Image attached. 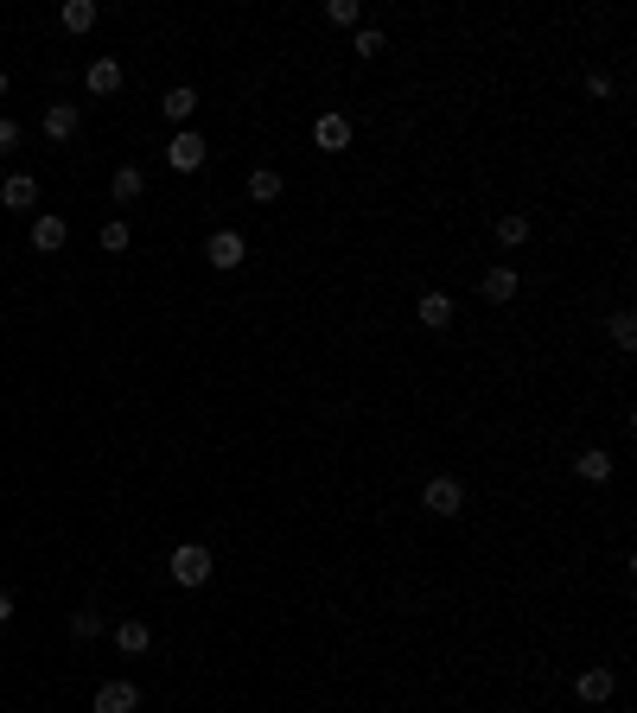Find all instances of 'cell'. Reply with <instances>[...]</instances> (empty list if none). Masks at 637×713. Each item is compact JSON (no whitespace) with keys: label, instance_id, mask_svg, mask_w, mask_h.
<instances>
[{"label":"cell","instance_id":"cell-1","mask_svg":"<svg viewBox=\"0 0 637 713\" xmlns=\"http://www.w3.org/2000/svg\"><path fill=\"white\" fill-rule=\"evenodd\" d=\"M211 567H217V561H211V548H204V542H179V548L166 554V573H172V580L185 586V593L211 580Z\"/></svg>","mask_w":637,"mask_h":713},{"label":"cell","instance_id":"cell-2","mask_svg":"<svg viewBox=\"0 0 637 713\" xmlns=\"http://www.w3.org/2000/svg\"><path fill=\"white\" fill-rule=\"evenodd\" d=\"M204 160H211V147H204L198 128H179V134L166 141V166H172V172H198Z\"/></svg>","mask_w":637,"mask_h":713},{"label":"cell","instance_id":"cell-3","mask_svg":"<svg viewBox=\"0 0 637 713\" xmlns=\"http://www.w3.org/2000/svg\"><path fill=\"white\" fill-rule=\"evenodd\" d=\"M243 255H249L243 230H217L211 242H204V262H211V268H223V274H230V268H243Z\"/></svg>","mask_w":637,"mask_h":713},{"label":"cell","instance_id":"cell-4","mask_svg":"<svg viewBox=\"0 0 637 713\" xmlns=\"http://www.w3.org/2000/svg\"><path fill=\"white\" fill-rule=\"evenodd\" d=\"M421 503H427L434 516H459V510H466V484H459V478H427Z\"/></svg>","mask_w":637,"mask_h":713},{"label":"cell","instance_id":"cell-5","mask_svg":"<svg viewBox=\"0 0 637 713\" xmlns=\"http://www.w3.org/2000/svg\"><path fill=\"white\" fill-rule=\"evenodd\" d=\"M313 141H319V153H344V147H351V115L325 109V115L313 121Z\"/></svg>","mask_w":637,"mask_h":713},{"label":"cell","instance_id":"cell-6","mask_svg":"<svg viewBox=\"0 0 637 713\" xmlns=\"http://www.w3.org/2000/svg\"><path fill=\"white\" fill-rule=\"evenodd\" d=\"M612 688H618V675H612L606 663H599V669H580V682H574V694H580L587 707H606V701H612Z\"/></svg>","mask_w":637,"mask_h":713},{"label":"cell","instance_id":"cell-7","mask_svg":"<svg viewBox=\"0 0 637 713\" xmlns=\"http://www.w3.org/2000/svg\"><path fill=\"white\" fill-rule=\"evenodd\" d=\"M77 121H83L77 102H51V109L39 115V128H45V141H71V134H77Z\"/></svg>","mask_w":637,"mask_h":713},{"label":"cell","instance_id":"cell-8","mask_svg":"<svg viewBox=\"0 0 637 713\" xmlns=\"http://www.w3.org/2000/svg\"><path fill=\"white\" fill-rule=\"evenodd\" d=\"M134 707H141V688H134V682H102L90 713H134Z\"/></svg>","mask_w":637,"mask_h":713},{"label":"cell","instance_id":"cell-9","mask_svg":"<svg viewBox=\"0 0 637 713\" xmlns=\"http://www.w3.org/2000/svg\"><path fill=\"white\" fill-rule=\"evenodd\" d=\"M64 242H71V223L64 217H32V249L39 255H58Z\"/></svg>","mask_w":637,"mask_h":713},{"label":"cell","instance_id":"cell-10","mask_svg":"<svg viewBox=\"0 0 637 713\" xmlns=\"http://www.w3.org/2000/svg\"><path fill=\"white\" fill-rule=\"evenodd\" d=\"M83 83H90V96H115L122 90V58H90Z\"/></svg>","mask_w":637,"mask_h":713},{"label":"cell","instance_id":"cell-11","mask_svg":"<svg viewBox=\"0 0 637 713\" xmlns=\"http://www.w3.org/2000/svg\"><path fill=\"white\" fill-rule=\"evenodd\" d=\"M415 319L427 325V332H446V325H453V300H446L440 287H434V293H421V300H415Z\"/></svg>","mask_w":637,"mask_h":713},{"label":"cell","instance_id":"cell-12","mask_svg":"<svg viewBox=\"0 0 637 713\" xmlns=\"http://www.w3.org/2000/svg\"><path fill=\"white\" fill-rule=\"evenodd\" d=\"M160 115H166V121H179V128H185V121L198 115V90H192V83H172V90L160 96Z\"/></svg>","mask_w":637,"mask_h":713},{"label":"cell","instance_id":"cell-13","mask_svg":"<svg viewBox=\"0 0 637 713\" xmlns=\"http://www.w3.org/2000/svg\"><path fill=\"white\" fill-rule=\"evenodd\" d=\"M115 650H122V656H147L153 650L147 618H122V624H115Z\"/></svg>","mask_w":637,"mask_h":713},{"label":"cell","instance_id":"cell-14","mask_svg":"<svg viewBox=\"0 0 637 713\" xmlns=\"http://www.w3.org/2000/svg\"><path fill=\"white\" fill-rule=\"evenodd\" d=\"M0 204H7V211H32V204H39V179H32V172H13V179L0 185Z\"/></svg>","mask_w":637,"mask_h":713},{"label":"cell","instance_id":"cell-15","mask_svg":"<svg viewBox=\"0 0 637 713\" xmlns=\"http://www.w3.org/2000/svg\"><path fill=\"white\" fill-rule=\"evenodd\" d=\"M478 293H485L491 306H510V300H516V268H504V262H497V268L485 274V281H478Z\"/></svg>","mask_w":637,"mask_h":713},{"label":"cell","instance_id":"cell-16","mask_svg":"<svg viewBox=\"0 0 637 713\" xmlns=\"http://www.w3.org/2000/svg\"><path fill=\"white\" fill-rule=\"evenodd\" d=\"M141 191H147V172H141V166H122V172L109 179V198H115V204H141Z\"/></svg>","mask_w":637,"mask_h":713},{"label":"cell","instance_id":"cell-17","mask_svg":"<svg viewBox=\"0 0 637 713\" xmlns=\"http://www.w3.org/2000/svg\"><path fill=\"white\" fill-rule=\"evenodd\" d=\"M58 20H64V32H90V26L102 20V7H96V0H64Z\"/></svg>","mask_w":637,"mask_h":713},{"label":"cell","instance_id":"cell-18","mask_svg":"<svg viewBox=\"0 0 637 713\" xmlns=\"http://www.w3.org/2000/svg\"><path fill=\"white\" fill-rule=\"evenodd\" d=\"M574 472L587 478V484H606V478H612V452H599V446H587V452H580V459H574Z\"/></svg>","mask_w":637,"mask_h":713},{"label":"cell","instance_id":"cell-19","mask_svg":"<svg viewBox=\"0 0 637 713\" xmlns=\"http://www.w3.org/2000/svg\"><path fill=\"white\" fill-rule=\"evenodd\" d=\"M249 198H255V204H274V198H281V172H274V166L249 172Z\"/></svg>","mask_w":637,"mask_h":713},{"label":"cell","instance_id":"cell-20","mask_svg":"<svg viewBox=\"0 0 637 713\" xmlns=\"http://www.w3.org/2000/svg\"><path fill=\"white\" fill-rule=\"evenodd\" d=\"M523 236H529V217H523V211H504V217H497V242H504V249H516Z\"/></svg>","mask_w":637,"mask_h":713},{"label":"cell","instance_id":"cell-21","mask_svg":"<svg viewBox=\"0 0 637 713\" xmlns=\"http://www.w3.org/2000/svg\"><path fill=\"white\" fill-rule=\"evenodd\" d=\"M612 344L618 351H637V319L631 312H612Z\"/></svg>","mask_w":637,"mask_h":713},{"label":"cell","instance_id":"cell-22","mask_svg":"<svg viewBox=\"0 0 637 713\" xmlns=\"http://www.w3.org/2000/svg\"><path fill=\"white\" fill-rule=\"evenodd\" d=\"M325 20H332V26H357L364 7H357V0H325Z\"/></svg>","mask_w":637,"mask_h":713},{"label":"cell","instance_id":"cell-23","mask_svg":"<svg viewBox=\"0 0 637 713\" xmlns=\"http://www.w3.org/2000/svg\"><path fill=\"white\" fill-rule=\"evenodd\" d=\"M96 242H102V249H109V255H122L128 242H134V236H128V223L115 217V223H102V236H96Z\"/></svg>","mask_w":637,"mask_h":713},{"label":"cell","instance_id":"cell-24","mask_svg":"<svg viewBox=\"0 0 637 713\" xmlns=\"http://www.w3.org/2000/svg\"><path fill=\"white\" fill-rule=\"evenodd\" d=\"M71 637H102V612H90V605H83V612H71Z\"/></svg>","mask_w":637,"mask_h":713},{"label":"cell","instance_id":"cell-25","mask_svg":"<svg viewBox=\"0 0 637 713\" xmlns=\"http://www.w3.org/2000/svg\"><path fill=\"white\" fill-rule=\"evenodd\" d=\"M351 51H357V58H383V32H376V26H357Z\"/></svg>","mask_w":637,"mask_h":713},{"label":"cell","instance_id":"cell-26","mask_svg":"<svg viewBox=\"0 0 637 713\" xmlns=\"http://www.w3.org/2000/svg\"><path fill=\"white\" fill-rule=\"evenodd\" d=\"M13 147H20V121L0 115V153H13Z\"/></svg>","mask_w":637,"mask_h":713},{"label":"cell","instance_id":"cell-27","mask_svg":"<svg viewBox=\"0 0 637 713\" xmlns=\"http://www.w3.org/2000/svg\"><path fill=\"white\" fill-rule=\"evenodd\" d=\"M587 96H593V102H606V96H612V77H599V71H593V77H587Z\"/></svg>","mask_w":637,"mask_h":713},{"label":"cell","instance_id":"cell-28","mask_svg":"<svg viewBox=\"0 0 637 713\" xmlns=\"http://www.w3.org/2000/svg\"><path fill=\"white\" fill-rule=\"evenodd\" d=\"M0 624H13V593H0Z\"/></svg>","mask_w":637,"mask_h":713},{"label":"cell","instance_id":"cell-29","mask_svg":"<svg viewBox=\"0 0 637 713\" xmlns=\"http://www.w3.org/2000/svg\"><path fill=\"white\" fill-rule=\"evenodd\" d=\"M0 96H7V71H0Z\"/></svg>","mask_w":637,"mask_h":713}]
</instances>
